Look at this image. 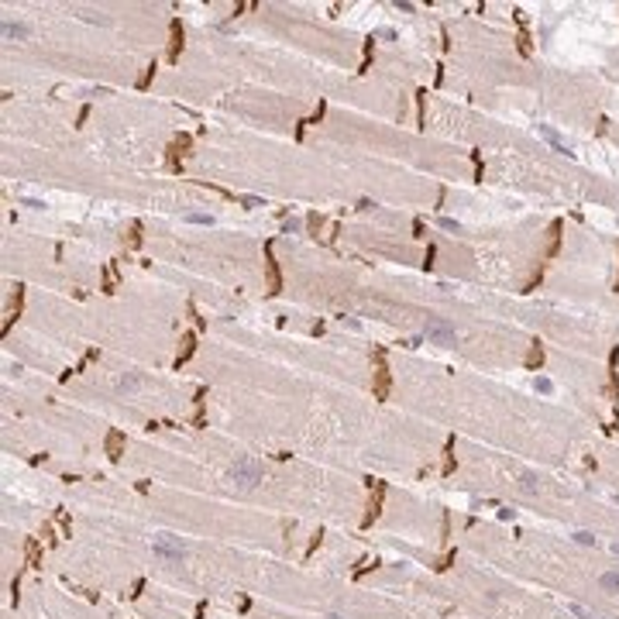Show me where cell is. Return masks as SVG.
<instances>
[{"label": "cell", "instance_id": "cell-1", "mask_svg": "<svg viewBox=\"0 0 619 619\" xmlns=\"http://www.w3.org/2000/svg\"><path fill=\"white\" fill-rule=\"evenodd\" d=\"M227 478H230V485L234 489H255L258 481H262V465L255 458H238L234 465H230V471H227Z\"/></svg>", "mask_w": 619, "mask_h": 619}, {"label": "cell", "instance_id": "cell-2", "mask_svg": "<svg viewBox=\"0 0 619 619\" xmlns=\"http://www.w3.org/2000/svg\"><path fill=\"white\" fill-rule=\"evenodd\" d=\"M151 550L159 554V557H169V561H179L186 554V544L179 537H172V533H155L151 537Z\"/></svg>", "mask_w": 619, "mask_h": 619}, {"label": "cell", "instance_id": "cell-3", "mask_svg": "<svg viewBox=\"0 0 619 619\" xmlns=\"http://www.w3.org/2000/svg\"><path fill=\"white\" fill-rule=\"evenodd\" d=\"M423 337L430 344H440V347H451V344H454V327H451V323H444V320H427L423 323Z\"/></svg>", "mask_w": 619, "mask_h": 619}, {"label": "cell", "instance_id": "cell-4", "mask_svg": "<svg viewBox=\"0 0 619 619\" xmlns=\"http://www.w3.org/2000/svg\"><path fill=\"white\" fill-rule=\"evenodd\" d=\"M0 31H4V42H24L28 38V24L21 21H11V17H4V24H0Z\"/></svg>", "mask_w": 619, "mask_h": 619}, {"label": "cell", "instance_id": "cell-5", "mask_svg": "<svg viewBox=\"0 0 619 619\" xmlns=\"http://www.w3.org/2000/svg\"><path fill=\"white\" fill-rule=\"evenodd\" d=\"M537 131H540V134H544V138H547V141H550V145H554V148H557V151H564V155H574V151L568 148V145H564L561 138H557V131H554V127H550V124H537Z\"/></svg>", "mask_w": 619, "mask_h": 619}, {"label": "cell", "instance_id": "cell-6", "mask_svg": "<svg viewBox=\"0 0 619 619\" xmlns=\"http://www.w3.org/2000/svg\"><path fill=\"white\" fill-rule=\"evenodd\" d=\"M179 48H183V28H179V21L172 24V48H169V59L179 55Z\"/></svg>", "mask_w": 619, "mask_h": 619}, {"label": "cell", "instance_id": "cell-7", "mask_svg": "<svg viewBox=\"0 0 619 619\" xmlns=\"http://www.w3.org/2000/svg\"><path fill=\"white\" fill-rule=\"evenodd\" d=\"M385 392H389V372H385V368H378V382H375V396H378V399H385Z\"/></svg>", "mask_w": 619, "mask_h": 619}, {"label": "cell", "instance_id": "cell-8", "mask_svg": "<svg viewBox=\"0 0 619 619\" xmlns=\"http://www.w3.org/2000/svg\"><path fill=\"white\" fill-rule=\"evenodd\" d=\"M268 293H279V268H275V258H272V252H268Z\"/></svg>", "mask_w": 619, "mask_h": 619}, {"label": "cell", "instance_id": "cell-9", "mask_svg": "<svg viewBox=\"0 0 619 619\" xmlns=\"http://www.w3.org/2000/svg\"><path fill=\"white\" fill-rule=\"evenodd\" d=\"M598 582H602V588H609V592H619V571H606Z\"/></svg>", "mask_w": 619, "mask_h": 619}, {"label": "cell", "instance_id": "cell-10", "mask_svg": "<svg viewBox=\"0 0 619 619\" xmlns=\"http://www.w3.org/2000/svg\"><path fill=\"white\" fill-rule=\"evenodd\" d=\"M117 385H121L124 392H131V389H138V385H141V378H138V375H127V378H121Z\"/></svg>", "mask_w": 619, "mask_h": 619}, {"label": "cell", "instance_id": "cell-11", "mask_svg": "<svg viewBox=\"0 0 619 619\" xmlns=\"http://www.w3.org/2000/svg\"><path fill=\"white\" fill-rule=\"evenodd\" d=\"M107 447H110V458H117V447H121V434H110V437H107Z\"/></svg>", "mask_w": 619, "mask_h": 619}, {"label": "cell", "instance_id": "cell-12", "mask_svg": "<svg viewBox=\"0 0 619 619\" xmlns=\"http://www.w3.org/2000/svg\"><path fill=\"white\" fill-rule=\"evenodd\" d=\"M523 492H537V475H523Z\"/></svg>", "mask_w": 619, "mask_h": 619}, {"label": "cell", "instance_id": "cell-13", "mask_svg": "<svg viewBox=\"0 0 619 619\" xmlns=\"http://www.w3.org/2000/svg\"><path fill=\"white\" fill-rule=\"evenodd\" d=\"M537 392H554V382L540 375V378H537Z\"/></svg>", "mask_w": 619, "mask_h": 619}, {"label": "cell", "instance_id": "cell-14", "mask_svg": "<svg viewBox=\"0 0 619 619\" xmlns=\"http://www.w3.org/2000/svg\"><path fill=\"white\" fill-rule=\"evenodd\" d=\"M186 220L189 224H210V217H203V214H186Z\"/></svg>", "mask_w": 619, "mask_h": 619}, {"label": "cell", "instance_id": "cell-15", "mask_svg": "<svg viewBox=\"0 0 619 619\" xmlns=\"http://www.w3.org/2000/svg\"><path fill=\"white\" fill-rule=\"evenodd\" d=\"M574 540H578V544H595V537H592V533H585V530H582V533H574Z\"/></svg>", "mask_w": 619, "mask_h": 619}, {"label": "cell", "instance_id": "cell-16", "mask_svg": "<svg viewBox=\"0 0 619 619\" xmlns=\"http://www.w3.org/2000/svg\"><path fill=\"white\" fill-rule=\"evenodd\" d=\"M440 227H444V230H458V224H454L451 217H440Z\"/></svg>", "mask_w": 619, "mask_h": 619}]
</instances>
